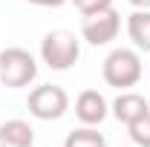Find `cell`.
Masks as SVG:
<instances>
[{"mask_svg":"<svg viewBox=\"0 0 150 147\" xmlns=\"http://www.w3.org/2000/svg\"><path fill=\"white\" fill-rule=\"evenodd\" d=\"M142 72H144V66H142L139 52L136 49H124V46L112 49L110 55L104 58V64H101L104 81L110 87H115V90H130V87H136L142 81Z\"/></svg>","mask_w":150,"mask_h":147,"instance_id":"cell-1","label":"cell"},{"mask_svg":"<svg viewBox=\"0 0 150 147\" xmlns=\"http://www.w3.org/2000/svg\"><path fill=\"white\" fill-rule=\"evenodd\" d=\"M78 58H81V43H78V37H75L72 32H67V29H52V32L43 35V40H40V61H43L49 69L64 72V69L72 66Z\"/></svg>","mask_w":150,"mask_h":147,"instance_id":"cell-2","label":"cell"},{"mask_svg":"<svg viewBox=\"0 0 150 147\" xmlns=\"http://www.w3.org/2000/svg\"><path fill=\"white\" fill-rule=\"evenodd\" d=\"M38 78V61L32 52L20 49V46H9L0 52V84L9 90H20L29 87Z\"/></svg>","mask_w":150,"mask_h":147,"instance_id":"cell-3","label":"cell"},{"mask_svg":"<svg viewBox=\"0 0 150 147\" xmlns=\"http://www.w3.org/2000/svg\"><path fill=\"white\" fill-rule=\"evenodd\" d=\"M26 107H29V112L38 121H58L64 112L69 110V95L58 84H40V87H35L29 92Z\"/></svg>","mask_w":150,"mask_h":147,"instance_id":"cell-4","label":"cell"},{"mask_svg":"<svg viewBox=\"0 0 150 147\" xmlns=\"http://www.w3.org/2000/svg\"><path fill=\"white\" fill-rule=\"evenodd\" d=\"M121 32V15L115 9H104V12H95V15H87L84 23H81V37L93 46H104L115 40Z\"/></svg>","mask_w":150,"mask_h":147,"instance_id":"cell-5","label":"cell"},{"mask_svg":"<svg viewBox=\"0 0 150 147\" xmlns=\"http://www.w3.org/2000/svg\"><path fill=\"white\" fill-rule=\"evenodd\" d=\"M107 112H110V104H107V98L98 90H84L75 98V115L87 127H98L107 118Z\"/></svg>","mask_w":150,"mask_h":147,"instance_id":"cell-6","label":"cell"},{"mask_svg":"<svg viewBox=\"0 0 150 147\" xmlns=\"http://www.w3.org/2000/svg\"><path fill=\"white\" fill-rule=\"evenodd\" d=\"M144 112H150V104L144 101V95H139V92L121 90V95L112 101V115H115V121H121V124H130V121H136V118L144 115Z\"/></svg>","mask_w":150,"mask_h":147,"instance_id":"cell-7","label":"cell"},{"mask_svg":"<svg viewBox=\"0 0 150 147\" xmlns=\"http://www.w3.org/2000/svg\"><path fill=\"white\" fill-rule=\"evenodd\" d=\"M35 144V130L23 118H12L0 124V147H32Z\"/></svg>","mask_w":150,"mask_h":147,"instance_id":"cell-8","label":"cell"},{"mask_svg":"<svg viewBox=\"0 0 150 147\" xmlns=\"http://www.w3.org/2000/svg\"><path fill=\"white\" fill-rule=\"evenodd\" d=\"M127 37L139 52H150V9H136L127 18Z\"/></svg>","mask_w":150,"mask_h":147,"instance_id":"cell-9","label":"cell"},{"mask_svg":"<svg viewBox=\"0 0 150 147\" xmlns=\"http://www.w3.org/2000/svg\"><path fill=\"white\" fill-rule=\"evenodd\" d=\"M64 147H107V139L98 133L95 127H78L72 130L67 139H64Z\"/></svg>","mask_w":150,"mask_h":147,"instance_id":"cell-10","label":"cell"},{"mask_svg":"<svg viewBox=\"0 0 150 147\" xmlns=\"http://www.w3.org/2000/svg\"><path fill=\"white\" fill-rule=\"evenodd\" d=\"M127 136L136 147H150V112L139 115L136 121L127 124Z\"/></svg>","mask_w":150,"mask_h":147,"instance_id":"cell-11","label":"cell"},{"mask_svg":"<svg viewBox=\"0 0 150 147\" xmlns=\"http://www.w3.org/2000/svg\"><path fill=\"white\" fill-rule=\"evenodd\" d=\"M72 6L87 18V15H95V12H104V9H110L112 0H72Z\"/></svg>","mask_w":150,"mask_h":147,"instance_id":"cell-12","label":"cell"},{"mask_svg":"<svg viewBox=\"0 0 150 147\" xmlns=\"http://www.w3.org/2000/svg\"><path fill=\"white\" fill-rule=\"evenodd\" d=\"M26 3H32V6H40V9H58V6H64L67 0H26Z\"/></svg>","mask_w":150,"mask_h":147,"instance_id":"cell-13","label":"cell"},{"mask_svg":"<svg viewBox=\"0 0 150 147\" xmlns=\"http://www.w3.org/2000/svg\"><path fill=\"white\" fill-rule=\"evenodd\" d=\"M130 6H136V9H150V0H127Z\"/></svg>","mask_w":150,"mask_h":147,"instance_id":"cell-14","label":"cell"},{"mask_svg":"<svg viewBox=\"0 0 150 147\" xmlns=\"http://www.w3.org/2000/svg\"><path fill=\"white\" fill-rule=\"evenodd\" d=\"M133 147H136V144H133Z\"/></svg>","mask_w":150,"mask_h":147,"instance_id":"cell-15","label":"cell"}]
</instances>
